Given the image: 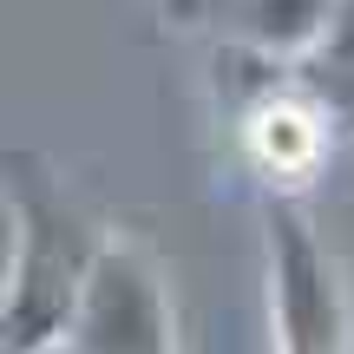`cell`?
I'll return each mask as SVG.
<instances>
[{
	"instance_id": "cell-1",
	"label": "cell",
	"mask_w": 354,
	"mask_h": 354,
	"mask_svg": "<svg viewBox=\"0 0 354 354\" xmlns=\"http://www.w3.org/2000/svg\"><path fill=\"white\" fill-rule=\"evenodd\" d=\"M7 223L13 243H7L0 335H7V354H53L66 348L73 308L112 230L92 223V210L66 190V177L39 151H7Z\"/></svg>"
},
{
	"instance_id": "cell-2",
	"label": "cell",
	"mask_w": 354,
	"mask_h": 354,
	"mask_svg": "<svg viewBox=\"0 0 354 354\" xmlns=\"http://www.w3.org/2000/svg\"><path fill=\"white\" fill-rule=\"evenodd\" d=\"M269 354H354V289L302 197H263Z\"/></svg>"
},
{
	"instance_id": "cell-3",
	"label": "cell",
	"mask_w": 354,
	"mask_h": 354,
	"mask_svg": "<svg viewBox=\"0 0 354 354\" xmlns=\"http://www.w3.org/2000/svg\"><path fill=\"white\" fill-rule=\"evenodd\" d=\"M335 138L342 125L322 86L308 79V66H269L263 86L236 105V151L263 184V197H302L328 165Z\"/></svg>"
},
{
	"instance_id": "cell-4",
	"label": "cell",
	"mask_w": 354,
	"mask_h": 354,
	"mask_svg": "<svg viewBox=\"0 0 354 354\" xmlns=\"http://www.w3.org/2000/svg\"><path fill=\"white\" fill-rule=\"evenodd\" d=\"M66 354H177V308L165 269L138 236H105L86 295L66 328Z\"/></svg>"
},
{
	"instance_id": "cell-5",
	"label": "cell",
	"mask_w": 354,
	"mask_h": 354,
	"mask_svg": "<svg viewBox=\"0 0 354 354\" xmlns=\"http://www.w3.org/2000/svg\"><path fill=\"white\" fill-rule=\"evenodd\" d=\"M165 7L177 13V26H197L243 59L308 66L328 46L342 0H165Z\"/></svg>"
},
{
	"instance_id": "cell-6",
	"label": "cell",
	"mask_w": 354,
	"mask_h": 354,
	"mask_svg": "<svg viewBox=\"0 0 354 354\" xmlns=\"http://www.w3.org/2000/svg\"><path fill=\"white\" fill-rule=\"evenodd\" d=\"M308 79L322 86V99H328V112H335V125H342V138H354V66L308 59Z\"/></svg>"
},
{
	"instance_id": "cell-7",
	"label": "cell",
	"mask_w": 354,
	"mask_h": 354,
	"mask_svg": "<svg viewBox=\"0 0 354 354\" xmlns=\"http://www.w3.org/2000/svg\"><path fill=\"white\" fill-rule=\"evenodd\" d=\"M322 59L328 66H354V0L335 7V33H328V46H322Z\"/></svg>"
}]
</instances>
